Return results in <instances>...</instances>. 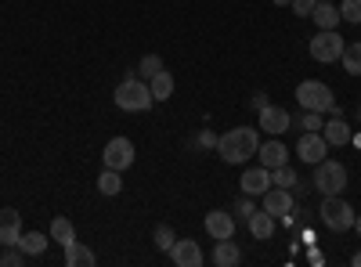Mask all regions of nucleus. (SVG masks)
Segmentation results:
<instances>
[{
    "instance_id": "22",
    "label": "nucleus",
    "mask_w": 361,
    "mask_h": 267,
    "mask_svg": "<svg viewBox=\"0 0 361 267\" xmlns=\"http://www.w3.org/2000/svg\"><path fill=\"white\" fill-rule=\"evenodd\" d=\"M47 235H40V231H22V239H18V249L25 253V256H40L44 249H47Z\"/></svg>"
},
{
    "instance_id": "8",
    "label": "nucleus",
    "mask_w": 361,
    "mask_h": 267,
    "mask_svg": "<svg viewBox=\"0 0 361 267\" xmlns=\"http://www.w3.org/2000/svg\"><path fill=\"white\" fill-rule=\"evenodd\" d=\"M296 156L304 159V163H322L329 156V141L322 137V130H304V137L296 141Z\"/></svg>"
},
{
    "instance_id": "23",
    "label": "nucleus",
    "mask_w": 361,
    "mask_h": 267,
    "mask_svg": "<svg viewBox=\"0 0 361 267\" xmlns=\"http://www.w3.org/2000/svg\"><path fill=\"white\" fill-rule=\"evenodd\" d=\"M66 263L69 267H94V249H87L83 242L66 246Z\"/></svg>"
},
{
    "instance_id": "17",
    "label": "nucleus",
    "mask_w": 361,
    "mask_h": 267,
    "mask_svg": "<svg viewBox=\"0 0 361 267\" xmlns=\"http://www.w3.org/2000/svg\"><path fill=\"white\" fill-rule=\"evenodd\" d=\"M314 25L318 29H336L343 18H340V8H333V0H314V11H311Z\"/></svg>"
},
{
    "instance_id": "7",
    "label": "nucleus",
    "mask_w": 361,
    "mask_h": 267,
    "mask_svg": "<svg viewBox=\"0 0 361 267\" xmlns=\"http://www.w3.org/2000/svg\"><path fill=\"white\" fill-rule=\"evenodd\" d=\"M134 159H137V152H134V141L130 137H112L109 144H105V152H102V163L109 166V170H130L134 166Z\"/></svg>"
},
{
    "instance_id": "33",
    "label": "nucleus",
    "mask_w": 361,
    "mask_h": 267,
    "mask_svg": "<svg viewBox=\"0 0 361 267\" xmlns=\"http://www.w3.org/2000/svg\"><path fill=\"white\" fill-rule=\"evenodd\" d=\"M253 213H257V202H253V195H243V199H238V217L250 221Z\"/></svg>"
},
{
    "instance_id": "21",
    "label": "nucleus",
    "mask_w": 361,
    "mask_h": 267,
    "mask_svg": "<svg viewBox=\"0 0 361 267\" xmlns=\"http://www.w3.org/2000/svg\"><path fill=\"white\" fill-rule=\"evenodd\" d=\"M271 185H275V188H296V195L300 192H304V181H300V177H296V170L286 163V166H279V170H271Z\"/></svg>"
},
{
    "instance_id": "18",
    "label": "nucleus",
    "mask_w": 361,
    "mask_h": 267,
    "mask_svg": "<svg viewBox=\"0 0 361 267\" xmlns=\"http://www.w3.org/2000/svg\"><path fill=\"white\" fill-rule=\"evenodd\" d=\"M209 260H214L217 267H238L243 263V249H238V242H231V239H221Z\"/></svg>"
},
{
    "instance_id": "13",
    "label": "nucleus",
    "mask_w": 361,
    "mask_h": 267,
    "mask_svg": "<svg viewBox=\"0 0 361 267\" xmlns=\"http://www.w3.org/2000/svg\"><path fill=\"white\" fill-rule=\"evenodd\" d=\"M206 231H209V239H235V217L224 213V210H209L206 213Z\"/></svg>"
},
{
    "instance_id": "14",
    "label": "nucleus",
    "mask_w": 361,
    "mask_h": 267,
    "mask_svg": "<svg viewBox=\"0 0 361 267\" xmlns=\"http://www.w3.org/2000/svg\"><path fill=\"white\" fill-rule=\"evenodd\" d=\"M18 239H22V213L0 210V246H18Z\"/></svg>"
},
{
    "instance_id": "27",
    "label": "nucleus",
    "mask_w": 361,
    "mask_h": 267,
    "mask_svg": "<svg viewBox=\"0 0 361 267\" xmlns=\"http://www.w3.org/2000/svg\"><path fill=\"white\" fill-rule=\"evenodd\" d=\"M159 69H163V58H159V54H145L141 62H137V76H141L145 83L152 80V76H156Z\"/></svg>"
},
{
    "instance_id": "30",
    "label": "nucleus",
    "mask_w": 361,
    "mask_h": 267,
    "mask_svg": "<svg viewBox=\"0 0 361 267\" xmlns=\"http://www.w3.org/2000/svg\"><path fill=\"white\" fill-rule=\"evenodd\" d=\"M0 263H4V267H18V263H25V253H22L18 246H4V253H0Z\"/></svg>"
},
{
    "instance_id": "37",
    "label": "nucleus",
    "mask_w": 361,
    "mask_h": 267,
    "mask_svg": "<svg viewBox=\"0 0 361 267\" xmlns=\"http://www.w3.org/2000/svg\"><path fill=\"white\" fill-rule=\"evenodd\" d=\"M354 231H357V235H361V213H357V217H354Z\"/></svg>"
},
{
    "instance_id": "2",
    "label": "nucleus",
    "mask_w": 361,
    "mask_h": 267,
    "mask_svg": "<svg viewBox=\"0 0 361 267\" xmlns=\"http://www.w3.org/2000/svg\"><path fill=\"white\" fill-rule=\"evenodd\" d=\"M296 105L304 108V112H322V116L333 112V116H340L333 87L322 83V80H304V83H296Z\"/></svg>"
},
{
    "instance_id": "3",
    "label": "nucleus",
    "mask_w": 361,
    "mask_h": 267,
    "mask_svg": "<svg viewBox=\"0 0 361 267\" xmlns=\"http://www.w3.org/2000/svg\"><path fill=\"white\" fill-rule=\"evenodd\" d=\"M116 105L123 108V112H145V108H152V87H148L141 76H127L123 83L116 87Z\"/></svg>"
},
{
    "instance_id": "39",
    "label": "nucleus",
    "mask_w": 361,
    "mask_h": 267,
    "mask_svg": "<svg viewBox=\"0 0 361 267\" xmlns=\"http://www.w3.org/2000/svg\"><path fill=\"white\" fill-rule=\"evenodd\" d=\"M354 144H361V134H357V137H354Z\"/></svg>"
},
{
    "instance_id": "29",
    "label": "nucleus",
    "mask_w": 361,
    "mask_h": 267,
    "mask_svg": "<svg viewBox=\"0 0 361 267\" xmlns=\"http://www.w3.org/2000/svg\"><path fill=\"white\" fill-rule=\"evenodd\" d=\"M340 18L350 25H361V0H343L340 4Z\"/></svg>"
},
{
    "instance_id": "25",
    "label": "nucleus",
    "mask_w": 361,
    "mask_h": 267,
    "mask_svg": "<svg viewBox=\"0 0 361 267\" xmlns=\"http://www.w3.org/2000/svg\"><path fill=\"white\" fill-rule=\"evenodd\" d=\"M340 62H343V73L347 76H361V40H354V44L343 47Z\"/></svg>"
},
{
    "instance_id": "6",
    "label": "nucleus",
    "mask_w": 361,
    "mask_h": 267,
    "mask_svg": "<svg viewBox=\"0 0 361 267\" xmlns=\"http://www.w3.org/2000/svg\"><path fill=\"white\" fill-rule=\"evenodd\" d=\"M343 47H347V40L336 33V29H318V33L311 37V58H314V62H322V66L340 62Z\"/></svg>"
},
{
    "instance_id": "10",
    "label": "nucleus",
    "mask_w": 361,
    "mask_h": 267,
    "mask_svg": "<svg viewBox=\"0 0 361 267\" xmlns=\"http://www.w3.org/2000/svg\"><path fill=\"white\" fill-rule=\"evenodd\" d=\"M170 260L177 267H202L206 263V256H202V249H199L195 239H177L173 249H170Z\"/></svg>"
},
{
    "instance_id": "11",
    "label": "nucleus",
    "mask_w": 361,
    "mask_h": 267,
    "mask_svg": "<svg viewBox=\"0 0 361 267\" xmlns=\"http://www.w3.org/2000/svg\"><path fill=\"white\" fill-rule=\"evenodd\" d=\"M257 159H260V166H267V170H279V166L289 163V148H286L279 137H271V141H264V144L257 148Z\"/></svg>"
},
{
    "instance_id": "26",
    "label": "nucleus",
    "mask_w": 361,
    "mask_h": 267,
    "mask_svg": "<svg viewBox=\"0 0 361 267\" xmlns=\"http://www.w3.org/2000/svg\"><path fill=\"white\" fill-rule=\"evenodd\" d=\"M148 87H152V98H156V101H166V98L173 94V76H170L166 69H159L152 80H148Z\"/></svg>"
},
{
    "instance_id": "34",
    "label": "nucleus",
    "mask_w": 361,
    "mask_h": 267,
    "mask_svg": "<svg viewBox=\"0 0 361 267\" xmlns=\"http://www.w3.org/2000/svg\"><path fill=\"white\" fill-rule=\"evenodd\" d=\"M199 144H202V148H217V134H214V130H202V134H199Z\"/></svg>"
},
{
    "instance_id": "31",
    "label": "nucleus",
    "mask_w": 361,
    "mask_h": 267,
    "mask_svg": "<svg viewBox=\"0 0 361 267\" xmlns=\"http://www.w3.org/2000/svg\"><path fill=\"white\" fill-rule=\"evenodd\" d=\"M300 127H304V130H322V127H325V116H322V112H304Z\"/></svg>"
},
{
    "instance_id": "38",
    "label": "nucleus",
    "mask_w": 361,
    "mask_h": 267,
    "mask_svg": "<svg viewBox=\"0 0 361 267\" xmlns=\"http://www.w3.org/2000/svg\"><path fill=\"white\" fill-rule=\"evenodd\" d=\"M271 4H279V8H289V0H271Z\"/></svg>"
},
{
    "instance_id": "20",
    "label": "nucleus",
    "mask_w": 361,
    "mask_h": 267,
    "mask_svg": "<svg viewBox=\"0 0 361 267\" xmlns=\"http://www.w3.org/2000/svg\"><path fill=\"white\" fill-rule=\"evenodd\" d=\"M51 242H58L62 249L76 242V228H73L69 217H54V221H51Z\"/></svg>"
},
{
    "instance_id": "4",
    "label": "nucleus",
    "mask_w": 361,
    "mask_h": 267,
    "mask_svg": "<svg viewBox=\"0 0 361 267\" xmlns=\"http://www.w3.org/2000/svg\"><path fill=\"white\" fill-rule=\"evenodd\" d=\"M322 195H343L347 188V166L336 159H322L314 163V181H311Z\"/></svg>"
},
{
    "instance_id": "24",
    "label": "nucleus",
    "mask_w": 361,
    "mask_h": 267,
    "mask_svg": "<svg viewBox=\"0 0 361 267\" xmlns=\"http://www.w3.org/2000/svg\"><path fill=\"white\" fill-rule=\"evenodd\" d=\"M98 192H102V195H109V199H112V195H119V192H123V173L105 166V170H102V177H98Z\"/></svg>"
},
{
    "instance_id": "12",
    "label": "nucleus",
    "mask_w": 361,
    "mask_h": 267,
    "mask_svg": "<svg viewBox=\"0 0 361 267\" xmlns=\"http://www.w3.org/2000/svg\"><path fill=\"white\" fill-rule=\"evenodd\" d=\"M260 210H267L271 217H286V213H293V192H289V188H267Z\"/></svg>"
},
{
    "instance_id": "19",
    "label": "nucleus",
    "mask_w": 361,
    "mask_h": 267,
    "mask_svg": "<svg viewBox=\"0 0 361 267\" xmlns=\"http://www.w3.org/2000/svg\"><path fill=\"white\" fill-rule=\"evenodd\" d=\"M250 235L257 242H267L271 235H275V217H271L267 210H257L253 217H250Z\"/></svg>"
},
{
    "instance_id": "9",
    "label": "nucleus",
    "mask_w": 361,
    "mask_h": 267,
    "mask_svg": "<svg viewBox=\"0 0 361 267\" xmlns=\"http://www.w3.org/2000/svg\"><path fill=\"white\" fill-rule=\"evenodd\" d=\"M257 127H260L264 134H271V137H279V134H286V130L293 127V120H289V112H286V108H279V105H264Z\"/></svg>"
},
{
    "instance_id": "32",
    "label": "nucleus",
    "mask_w": 361,
    "mask_h": 267,
    "mask_svg": "<svg viewBox=\"0 0 361 267\" xmlns=\"http://www.w3.org/2000/svg\"><path fill=\"white\" fill-rule=\"evenodd\" d=\"M289 8L296 11V18H311V11H314V0H289Z\"/></svg>"
},
{
    "instance_id": "28",
    "label": "nucleus",
    "mask_w": 361,
    "mask_h": 267,
    "mask_svg": "<svg viewBox=\"0 0 361 267\" xmlns=\"http://www.w3.org/2000/svg\"><path fill=\"white\" fill-rule=\"evenodd\" d=\"M152 242H156V249L170 253V249H173V242H177V235H173V228H170V224H159V228L152 231Z\"/></svg>"
},
{
    "instance_id": "36",
    "label": "nucleus",
    "mask_w": 361,
    "mask_h": 267,
    "mask_svg": "<svg viewBox=\"0 0 361 267\" xmlns=\"http://www.w3.org/2000/svg\"><path fill=\"white\" fill-rule=\"evenodd\" d=\"M350 263H354V267H361V253H354V256H350Z\"/></svg>"
},
{
    "instance_id": "5",
    "label": "nucleus",
    "mask_w": 361,
    "mask_h": 267,
    "mask_svg": "<svg viewBox=\"0 0 361 267\" xmlns=\"http://www.w3.org/2000/svg\"><path fill=\"white\" fill-rule=\"evenodd\" d=\"M318 213H322V221H325L329 231H340V235L350 231V228H354V217H357L354 206L343 202L340 195H322V210H318Z\"/></svg>"
},
{
    "instance_id": "35",
    "label": "nucleus",
    "mask_w": 361,
    "mask_h": 267,
    "mask_svg": "<svg viewBox=\"0 0 361 267\" xmlns=\"http://www.w3.org/2000/svg\"><path fill=\"white\" fill-rule=\"evenodd\" d=\"M264 105H267V94H253V108H257V112H260V108H264Z\"/></svg>"
},
{
    "instance_id": "16",
    "label": "nucleus",
    "mask_w": 361,
    "mask_h": 267,
    "mask_svg": "<svg viewBox=\"0 0 361 267\" xmlns=\"http://www.w3.org/2000/svg\"><path fill=\"white\" fill-rule=\"evenodd\" d=\"M322 137L329 141V148H343V144H350V127L340 120V116H333V120H329L325 127H322Z\"/></svg>"
},
{
    "instance_id": "1",
    "label": "nucleus",
    "mask_w": 361,
    "mask_h": 267,
    "mask_svg": "<svg viewBox=\"0 0 361 267\" xmlns=\"http://www.w3.org/2000/svg\"><path fill=\"white\" fill-rule=\"evenodd\" d=\"M257 148H260V134L257 127H231L228 134L217 137V152L228 166H238V163H246L257 156Z\"/></svg>"
},
{
    "instance_id": "15",
    "label": "nucleus",
    "mask_w": 361,
    "mask_h": 267,
    "mask_svg": "<svg viewBox=\"0 0 361 267\" xmlns=\"http://www.w3.org/2000/svg\"><path fill=\"white\" fill-rule=\"evenodd\" d=\"M238 185H243V195H264L271 188V170L267 166H250Z\"/></svg>"
}]
</instances>
